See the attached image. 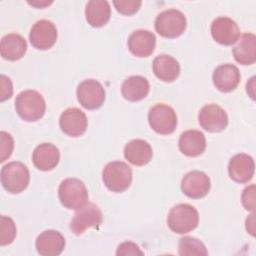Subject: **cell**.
Listing matches in <instances>:
<instances>
[{
	"label": "cell",
	"mask_w": 256,
	"mask_h": 256,
	"mask_svg": "<svg viewBox=\"0 0 256 256\" xmlns=\"http://www.w3.org/2000/svg\"><path fill=\"white\" fill-rule=\"evenodd\" d=\"M15 108L18 115L27 122L41 119L45 113L46 104L43 96L35 90L20 92L15 99Z\"/></svg>",
	"instance_id": "6da1fadb"
},
{
	"label": "cell",
	"mask_w": 256,
	"mask_h": 256,
	"mask_svg": "<svg viewBox=\"0 0 256 256\" xmlns=\"http://www.w3.org/2000/svg\"><path fill=\"white\" fill-rule=\"evenodd\" d=\"M198 211L189 204H178L174 206L167 217L170 230L178 234L188 233L198 226Z\"/></svg>",
	"instance_id": "7a4b0ae2"
},
{
	"label": "cell",
	"mask_w": 256,
	"mask_h": 256,
	"mask_svg": "<svg viewBox=\"0 0 256 256\" xmlns=\"http://www.w3.org/2000/svg\"><path fill=\"white\" fill-rule=\"evenodd\" d=\"M61 204L67 209L77 210L84 206L88 200V191L85 184L77 178L63 180L58 189Z\"/></svg>",
	"instance_id": "3957f363"
},
{
	"label": "cell",
	"mask_w": 256,
	"mask_h": 256,
	"mask_svg": "<svg viewBox=\"0 0 256 256\" xmlns=\"http://www.w3.org/2000/svg\"><path fill=\"white\" fill-rule=\"evenodd\" d=\"M102 179L110 191L120 193L129 188L132 182V170L125 162H109L102 172Z\"/></svg>",
	"instance_id": "277c9868"
},
{
	"label": "cell",
	"mask_w": 256,
	"mask_h": 256,
	"mask_svg": "<svg viewBox=\"0 0 256 256\" xmlns=\"http://www.w3.org/2000/svg\"><path fill=\"white\" fill-rule=\"evenodd\" d=\"M29 170L21 162H10L1 169V183L9 193L17 194L24 191L29 184Z\"/></svg>",
	"instance_id": "5b68a950"
},
{
	"label": "cell",
	"mask_w": 256,
	"mask_h": 256,
	"mask_svg": "<svg viewBox=\"0 0 256 256\" xmlns=\"http://www.w3.org/2000/svg\"><path fill=\"white\" fill-rule=\"evenodd\" d=\"M186 17L176 9H168L161 12L155 19V29L159 35L165 38L179 37L186 29Z\"/></svg>",
	"instance_id": "8992f818"
},
{
	"label": "cell",
	"mask_w": 256,
	"mask_h": 256,
	"mask_svg": "<svg viewBox=\"0 0 256 256\" xmlns=\"http://www.w3.org/2000/svg\"><path fill=\"white\" fill-rule=\"evenodd\" d=\"M148 122L156 133L168 135L176 129L177 116L172 107L165 104H156L149 110Z\"/></svg>",
	"instance_id": "52a82bcc"
},
{
	"label": "cell",
	"mask_w": 256,
	"mask_h": 256,
	"mask_svg": "<svg viewBox=\"0 0 256 256\" xmlns=\"http://www.w3.org/2000/svg\"><path fill=\"white\" fill-rule=\"evenodd\" d=\"M103 216L100 208L94 203H86L77 209L70 222V230L75 235H80L88 228H97L102 223Z\"/></svg>",
	"instance_id": "ba28073f"
},
{
	"label": "cell",
	"mask_w": 256,
	"mask_h": 256,
	"mask_svg": "<svg viewBox=\"0 0 256 256\" xmlns=\"http://www.w3.org/2000/svg\"><path fill=\"white\" fill-rule=\"evenodd\" d=\"M76 94L79 103L88 110L100 108L105 100V90L103 86L94 79L82 81L77 87Z\"/></svg>",
	"instance_id": "9c48e42d"
},
{
	"label": "cell",
	"mask_w": 256,
	"mask_h": 256,
	"mask_svg": "<svg viewBox=\"0 0 256 256\" xmlns=\"http://www.w3.org/2000/svg\"><path fill=\"white\" fill-rule=\"evenodd\" d=\"M29 39L34 48L47 50L51 48L57 40L56 26L49 20H39L32 26Z\"/></svg>",
	"instance_id": "30bf717a"
},
{
	"label": "cell",
	"mask_w": 256,
	"mask_h": 256,
	"mask_svg": "<svg viewBox=\"0 0 256 256\" xmlns=\"http://www.w3.org/2000/svg\"><path fill=\"white\" fill-rule=\"evenodd\" d=\"M198 120L201 127L209 132H221L228 125V116L225 110L216 104H208L202 107Z\"/></svg>",
	"instance_id": "8fae6325"
},
{
	"label": "cell",
	"mask_w": 256,
	"mask_h": 256,
	"mask_svg": "<svg viewBox=\"0 0 256 256\" xmlns=\"http://www.w3.org/2000/svg\"><path fill=\"white\" fill-rule=\"evenodd\" d=\"M211 182L209 177L202 171L194 170L188 172L182 179V192L192 199H200L206 196L210 190Z\"/></svg>",
	"instance_id": "7c38bea8"
},
{
	"label": "cell",
	"mask_w": 256,
	"mask_h": 256,
	"mask_svg": "<svg viewBox=\"0 0 256 256\" xmlns=\"http://www.w3.org/2000/svg\"><path fill=\"white\" fill-rule=\"evenodd\" d=\"M61 130L70 137H79L85 133L88 125L87 117L78 108H68L64 110L59 119Z\"/></svg>",
	"instance_id": "4fadbf2b"
},
{
	"label": "cell",
	"mask_w": 256,
	"mask_h": 256,
	"mask_svg": "<svg viewBox=\"0 0 256 256\" xmlns=\"http://www.w3.org/2000/svg\"><path fill=\"white\" fill-rule=\"evenodd\" d=\"M213 39L222 45H232L240 36V29L236 22L229 17H218L211 25Z\"/></svg>",
	"instance_id": "5bb4252c"
},
{
	"label": "cell",
	"mask_w": 256,
	"mask_h": 256,
	"mask_svg": "<svg viewBox=\"0 0 256 256\" xmlns=\"http://www.w3.org/2000/svg\"><path fill=\"white\" fill-rule=\"evenodd\" d=\"M255 164L251 156L240 153L233 156L228 165L230 178L237 183H247L254 175Z\"/></svg>",
	"instance_id": "9a60e30c"
},
{
	"label": "cell",
	"mask_w": 256,
	"mask_h": 256,
	"mask_svg": "<svg viewBox=\"0 0 256 256\" xmlns=\"http://www.w3.org/2000/svg\"><path fill=\"white\" fill-rule=\"evenodd\" d=\"M35 245L40 255L57 256L65 248V238L56 230H46L37 237Z\"/></svg>",
	"instance_id": "2e32d148"
},
{
	"label": "cell",
	"mask_w": 256,
	"mask_h": 256,
	"mask_svg": "<svg viewBox=\"0 0 256 256\" xmlns=\"http://www.w3.org/2000/svg\"><path fill=\"white\" fill-rule=\"evenodd\" d=\"M241 75L239 69L233 64L218 66L212 75L215 87L221 92H231L240 83Z\"/></svg>",
	"instance_id": "e0dca14e"
},
{
	"label": "cell",
	"mask_w": 256,
	"mask_h": 256,
	"mask_svg": "<svg viewBox=\"0 0 256 256\" xmlns=\"http://www.w3.org/2000/svg\"><path fill=\"white\" fill-rule=\"evenodd\" d=\"M156 37L148 30H136L128 38L129 51L136 57H148L155 49Z\"/></svg>",
	"instance_id": "ac0fdd59"
},
{
	"label": "cell",
	"mask_w": 256,
	"mask_h": 256,
	"mask_svg": "<svg viewBox=\"0 0 256 256\" xmlns=\"http://www.w3.org/2000/svg\"><path fill=\"white\" fill-rule=\"evenodd\" d=\"M60 160L58 148L51 143H42L38 145L33 152L32 161L34 166L41 171L54 169Z\"/></svg>",
	"instance_id": "d6986e66"
},
{
	"label": "cell",
	"mask_w": 256,
	"mask_h": 256,
	"mask_svg": "<svg viewBox=\"0 0 256 256\" xmlns=\"http://www.w3.org/2000/svg\"><path fill=\"white\" fill-rule=\"evenodd\" d=\"M27 50L26 40L19 34L9 33L0 42L1 56L9 61H16L24 56Z\"/></svg>",
	"instance_id": "ffe728a7"
},
{
	"label": "cell",
	"mask_w": 256,
	"mask_h": 256,
	"mask_svg": "<svg viewBox=\"0 0 256 256\" xmlns=\"http://www.w3.org/2000/svg\"><path fill=\"white\" fill-rule=\"evenodd\" d=\"M152 147L147 141L134 139L126 144L124 148L125 158L135 166H144L152 158Z\"/></svg>",
	"instance_id": "44dd1931"
},
{
	"label": "cell",
	"mask_w": 256,
	"mask_h": 256,
	"mask_svg": "<svg viewBox=\"0 0 256 256\" xmlns=\"http://www.w3.org/2000/svg\"><path fill=\"white\" fill-rule=\"evenodd\" d=\"M205 148V136L198 130H187L183 132L179 138V149L186 156H199L204 152Z\"/></svg>",
	"instance_id": "7402d4cb"
},
{
	"label": "cell",
	"mask_w": 256,
	"mask_h": 256,
	"mask_svg": "<svg viewBox=\"0 0 256 256\" xmlns=\"http://www.w3.org/2000/svg\"><path fill=\"white\" fill-rule=\"evenodd\" d=\"M233 48L235 60L242 65H252L256 61V37L252 33H244Z\"/></svg>",
	"instance_id": "603a6c76"
},
{
	"label": "cell",
	"mask_w": 256,
	"mask_h": 256,
	"mask_svg": "<svg viewBox=\"0 0 256 256\" xmlns=\"http://www.w3.org/2000/svg\"><path fill=\"white\" fill-rule=\"evenodd\" d=\"M153 72L158 79L164 82H173L180 74V65L174 57L162 54L154 59Z\"/></svg>",
	"instance_id": "cb8c5ba5"
},
{
	"label": "cell",
	"mask_w": 256,
	"mask_h": 256,
	"mask_svg": "<svg viewBox=\"0 0 256 256\" xmlns=\"http://www.w3.org/2000/svg\"><path fill=\"white\" fill-rule=\"evenodd\" d=\"M150 90L148 80L143 76H130L126 78L121 87L122 96L131 102L144 99Z\"/></svg>",
	"instance_id": "d4e9b609"
},
{
	"label": "cell",
	"mask_w": 256,
	"mask_h": 256,
	"mask_svg": "<svg viewBox=\"0 0 256 256\" xmlns=\"http://www.w3.org/2000/svg\"><path fill=\"white\" fill-rule=\"evenodd\" d=\"M111 9L110 5L105 0H91L87 3L85 8V17L93 27H102L110 19Z\"/></svg>",
	"instance_id": "484cf974"
},
{
	"label": "cell",
	"mask_w": 256,
	"mask_h": 256,
	"mask_svg": "<svg viewBox=\"0 0 256 256\" xmlns=\"http://www.w3.org/2000/svg\"><path fill=\"white\" fill-rule=\"evenodd\" d=\"M178 253L181 256H206L208 251L200 240L186 236L179 241Z\"/></svg>",
	"instance_id": "4316f807"
},
{
	"label": "cell",
	"mask_w": 256,
	"mask_h": 256,
	"mask_svg": "<svg viewBox=\"0 0 256 256\" xmlns=\"http://www.w3.org/2000/svg\"><path fill=\"white\" fill-rule=\"evenodd\" d=\"M16 236V226L10 217L1 216V236L0 245L5 246L13 242Z\"/></svg>",
	"instance_id": "83f0119b"
},
{
	"label": "cell",
	"mask_w": 256,
	"mask_h": 256,
	"mask_svg": "<svg viewBox=\"0 0 256 256\" xmlns=\"http://www.w3.org/2000/svg\"><path fill=\"white\" fill-rule=\"evenodd\" d=\"M14 148V140L12 136L5 132H0V162H4L8 159L13 151Z\"/></svg>",
	"instance_id": "f1b7e54d"
},
{
	"label": "cell",
	"mask_w": 256,
	"mask_h": 256,
	"mask_svg": "<svg viewBox=\"0 0 256 256\" xmlns=\"http://www.w3.org/2000/svg\"><path fill=\"white\" fill-rule=\"evenodd\" d=\"M113 4L119 13L129 16L139 10L142 2L138 0H114Z\"/></svg>",
	"instance_id": "f546056e"
},
{
	"label": "cell",
	"mask_w": 256,
	"mask_h": 256,
	"mask_svg": "<svg viewBox=\"0 0 256 256\" xmlns=\"http://www.w3.org/2000/svg\"><path fill=\"white\" fill-rule=\"evenodd\" d=\"M118 256H127V255H143V252L140 250L139 246L133 242L126 241L121 243L116 251Z\"/></svg>",
	"instance_id": "4dcf8cb0"
},
{
	"label": "cell",
	"mask_w": 256,
	"mask_h": 256,
	"mask_svg": "<svg viewBox=\"0 0 256 256\" xmlns=\"http://www.w3.org/2000/svg\"><path fill=\"white\" fill-rule=\"evenodd\" d=\"M242 204L246 210L253 211L255 209V185H250L243 190Z\"/></svg>",
	"instance_id": "1f68e13d"
},
{
	"label": "cell",
	"mask_w": 256,
	"mask_h": 256,
	"mask_svg": "<svg viewBox=\"0 0 256 256\" xmlns=\"http://www.w3.org/2000/svg\"><path fill=\"white\" fill-rule=\"evenodd\" d=\"M13 87L10 78L5 75H1V96L0 101H5L12 96Z\"/></svg>",
	"instance_id": "d6a6232c"
},
{
	"label": "cell",
	"mask_w": 256,
	"mask_h": 256,
	"mask_svg": "<svg viewBox=\"0 0 256 256\" xmlns=\"http://www.w3.org/2000/svg\"><path fill=\"white\" fill-rule=\"evenodd\" d=\"M254 214L250 215L249 218H247L246 220V229L247 231L251 234V235H254V232H255V227H254V223H255V218H254Z\"/></svg>",
	"instance_id": "836d02e7"
}]
</instances>
